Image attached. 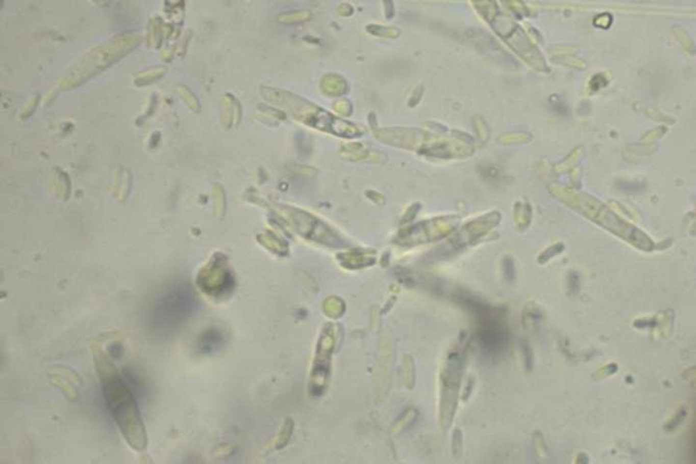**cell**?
<instances>
[{"instance_id": "6da1fadb", "label": "cell", "mask_w": 696, "mask_h": 464, "mask_svg": "<svg viewBox=\"0 0 696 464\" xmlns=\"http://www.w3.org/2000/svg\"><path fill=\"white\" fill-rule=\"evenodd\" d=\"M117 370H101L105 405L126 443L137 452L144 451L147 435L132 382Z\"/></svg>"}, {"instance_id": "7a4b0ae2", "label": "cell", "mask_w": 696, "mask_h": 464, "mask_svg": "<svg viewBox=\"0 0 696 464\" xmlns=\"http://www.w3.org/2000/svg\"><path fill=\"white\" fill-rule=\"evenodd\" d=\"M198 298L185 284H172L156 294L145 315L146 327L156 338L179 331L198 310Z\"/></svg>"}, {"instance_id": "3957f363", "label": "cell", "mask_w": 696, "mask_h": 464, "mask_svg": "<svg viewBox=\"0 0 696 464\" xmlns=\"http://www.w3.org/2000/svg\"><path fill=\"white\" fill-rule=\"evenodd\" d=\"M226 342L225 331L220 327L211 326L198 335L194 348L198 355L211 356L222 350L225 347Z\"/></svg>"}, {"instance_id": "277c9868", "label": "cell", "mask_w": 696, "mask_h": 464, "mask_svg": "<svg viewBox=\"0 0 696 464\" xmlns=\"http://www.w3.org/2000/svg\"><path fill=\"white\" fill-rule=\"evenodd\" d=\"M604 85H605V84H604V78H603V77H600V76H596L593 77V79L592 80V83H591V87H592V89H593V91H596V90H599V89H600L602 86H604Z\"/></svg>"}]
</instances>
